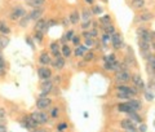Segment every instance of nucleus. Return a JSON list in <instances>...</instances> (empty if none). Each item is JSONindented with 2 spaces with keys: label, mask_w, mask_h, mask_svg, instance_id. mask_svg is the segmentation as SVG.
Instances as JSON below:
<instances>
[{
  "label": "nucleus",
  "mask_w": 155,
  "mask_h": 132,
  "mask_svg": "<svg viewBox=\"0 0 155 132\" xmlns=\"http://www.w3.org/2000/svg\"><path fill=\"white\" fill-rule=\"evenodd\" d=\"M31 117L34 119H35V122L38 124H45L48 119H49V117H48V114L45 113L44 110H38V111H34V113L31 114Z\"/></svg>",
  "instance_id": "nucleus-1"
},
{
  "label": "nucleus",
  "mask_w": 155,
  "mask_h": 132,
  "mask_svg": "<svg viewBox=\"0 0 155 132\" xmlns=\"http://www.w3.org/2000/svg\"><path fill=\"white\" fill-rule=\"evenodd\" d=\"M38 76L41 80H51L53 74H52V70L48 66H40L38 67Z\"/></svg>",
  "instance_id": "nucleus-2"
},
{
  "label": "nucleus",
  "mask_w": 155,
  "mask_h": 132,
  "mask_svg": "<svg viewBox=\"0 0 155 132\" xmlns=\"http://www.w3.org/2000/svg\"><path fill=\"white\" fill-rule=\"evenodd\" d=\"M26 11L23 9L22 7H16V8H13V11L9 13V18L12 19V21H18L21 17L23 16H26Z\"/></svg>",
  "instance_id": "nucleus-3"
},
{
  "label": "nucleus",
  "mask_w": 155,
  "mask_h": 132,
  "mask_svg": "<svg viewBox=\"0 0 155 132\" xmlns=\"http://www.w3.org/2000/svg\"><path fill=\"white\" fill-rule=\"evenodd\" d=\"M111 43H113V47L115 48V49L123 48V46H124L122 35H120L119 32H116V31H115L114 34H111Z\"/></svg>",
  "instance_id": "nucleus-4"
},
{
  "label": "nucleus",
  "mask_w": 155,
  "mask_h": 132,
  "mask_svg": "<svg viewBox=\"0 0 155 132\" xmlns=\"http://www.w3.org/2000/svg\"><path fill=\"white\" fill-rule=\"evenodd\" d=\"M52 105V99L49 97H39L36 100V107L39 110H45Z\"/></svg>",
  "instance_id": "nucleus-5"
},
{
  "label": "nucleus",
  "mask_w": 155,
  "mask_h": 132,
  "mask_svg": "<svg viewBox=\"0 0 155 132\" xmlns=\"http://www.w3.org/2000/svg\"><path fill=\"white\" fill-rule=\"evenodd\" d=\"M22 126L25 127V128H28V130H32V128H36V127L39 126L36 122H35V119L31 117V114L30 115H25L23 117V122H22Z\"/></svg>",
  "instance_id": "nucleus-6"
},
{
  "label": "nucleus",
  "mask_w": 155,
  "mask_h": 132,
  "mask_svg": "<svg viewBox=\"0 0 155 132\" xmlns=\"http://www.w3.org/2000/svg\"><path fill=\"white\" fill-rule=\"evenodd\" d=\"M130 73L128 70H125V71H118L116 73V75H115V79L116 82H120V83H127L130 80Z\"/></svg>",
  "instance_id": "nucleus-7"
},
{
  "label": "nucleus",
  "mask_w": 155,
  "mask_h": 132,
  "mask_svg": "<svg viewBox=\"0 0 155 132\" xmlns=\"http://www.w3.org/2000/svg\"><path fill=\"white\" fill-rule=\"evenodd\" d=\"M116 90H118L119 93H125V95H129V96L137 95V90H134V88H132V87H128L125 84L118 86V87H116Z\"/></svg>",
  "instance_id": "nucleus-8"
},
{
  "label": "nucleus",
  "mask_w": 155,
  "mask_h": 132,
  "mask_svg": "<svg viewBox=\"0 0 155 132\" xmlns=\"http://www.w3.org/2000/svg\"><path fill=\"white\" fill-rule=\"evenodd\" d=\"M130 80L133 82V84H134V87L137 88V90H140V91L145 90V82L142 80L141 75H138V74H134V75H132V76H130Z\"/></svg>",
  "instance_id": "nucleus-9"
},
{
  "label": "nucleus",
  "mask_w": 155,
  "mask_h": 132,
  "mask_svg": "<svg viewBox=\"0 0 155 132\" xmlns=\"http://www.w3.org/2000/svg\"><path fill=\"white\" fill-rule=\"evenodd\" d=\"M48 30L47 27V19L44 18H40L38 19V21H35V26H34V31H40V32H45Z\"/></svg>",
  "instance_id": "nucleus-10"
},
{
  "label": "nucleus",
  "mask_w": 155,
  "mask_h": 132,
  "mask_svg": "<svg viewBox=\"0 0 155 132\" xmlns=\"http://www.w3.org/2000/svg\"><path fill=\"white\" fill-rule=\"evenodd\" d=\"M43 13H44V9L43 8H34L32 11L28 14V17H30V19H32V21H38V19H40L43 17Z\"/></svg>",
  "instance_id": "nucleus-11"
},
{
  "label": "nucleus",
  "mask_w": 155,
  "mask_h": 132,
  "mask_svg": "<svg viewBox=\"0 0 155 132\" xmlns=\"http://www.w3.org/2000/svg\"><path fill=\"white\" fill-rule=\"evenodd\" d=\"M53 90V83L51 80H44V83L41 84V93L40 97H47V95Z\"/></svg>",
  "instance_id": "nucleus-12"
},
{
  "label": "nucleus",
  "mask_w": 155,
  "mask_h": 132,
  "mask_svg": "<svg viewBox=\"0 0 155 132\" xmlns=\"http://www.w3.org/2000/svg\"><path fill=\"white\" fill-rule=\"evenodd\" d=\"M138 47H140V51H141L142 56L143 57H147L150 55V43L149 42H143V40H140L138 42Z\"/></svg>",
  "instance_id": "nucleus-13"
},
{
  "label": "nucleus",
  "mask_w": 155,
  "mask_h": 132,
  "mask_svg": "<svg viewBox=\"0 0 155 132\" xmlns=\"http://www.w3.org/2000/svg\"><path fill=\"white\" fill-rule=\"evenodd\" d=\"M39 62H40V65L43 66H48L52 63V57L48 52H43L40 56H39Z\"/></svg>",
  "instance_id": "nucleus-14"
},
{
  "label": "nucleus",
  "mask_w": 155,
  "mask_h": 132,
  "mask_svg": "<svg viewBox=\"0 0 155 132\" xmlns=\"http://www.w3.org/2000/svg\"><path fill=\"white\" fill-rule=\"evenodd\" d=\"M49 49H51V52H52V55L54 56V58L62 57V55H61V48H60V43H58V42H52L51 46H49Z\"/></svg>",
  "instance_id": "nucleus-15"
},
{
  "label": "nucleus",
  "mask_w": 155,
  "mask_h": 132,
  "mask_svg": "<svg viewBox=\"0 0 155 132\" xmlns=\"http://www.w3.org/2000/svg\"><path fill=\"white\" fill-rule=\"evenodd\" d=\"M154 18V14L153 13H150V12H145L142 14H140V16L136 17V22H149V21H151V19Z\"/></svg>",
  "instance_id": "nucleus-16"
},
{
  "label": "nucleus",
  "mask_w": 155,
  "mask_h": 132,
  "mask_svg": "<svg viewBox=\"0 0 155 132\" xmlns=\"http://www.w3.org/2000/svg\"><path fill=\"white\" fill-rule=\"evenodd\" d=\"M47 0H26V5L34 8H43L45 5Z\"/></svg>",
  "instance_id": "nucleus-17"
},
{
  "label": "nucleus",
  "mask_w": 155,
  "mask_h": 132,
  "mask_svg": "<svg viewBox=\"0 0 155 132\" xmlns=\"http://www.w3.org/2000/svg\"><path fill=\"white\" fill-rule=\"evenodd\" d=\"M11 32H12V30L8 23L5 21H3V19H0V35L8 36V35H11Z\"/></svg>",
  "instance_id": "nucleus-18"
},
{
  "label": "nucleus",
  "mask_w": 155,
  "mask_h": 132,
  "mask_svg": "<svg viewBox=\"0 0 155 132\" xmlns=\"http://www.w3.org/2000/svg\"><path fill=\"white\" fill-rule=\"evenodd\" d=\"M52 65H53V67H54V69L62 70V69L65 67V65H66L65 58H64V57H57V58H54V61H52Z\"/></svg>",
  "instance_id": "nucleus-19"
},
{
  "label": "nucleus",
  "mask_w": 155,
  "mask_h": 132,
  "mask_svg": "<svg viewBox=\"0 0 155 132\" xmlns=\"http://www.w3.org/2000/svg\"><path fill=\"white\" fill-rule=\"evenodd\" d=\"M120 126H122V128H124L125 131H129V130H136V126L132 120H130L129 118L128 119H123L122 122H120Z\"/></svg>",
  "instance_id": "nucleus-20"
},
{
  "label": "nucleus",
  "mask_w": 155,
  "mask_h": 132,
  "mask_svg": "<svg viewBox=\"0 0 155 132\" xmlns=\"http://www.w3.org/2000/svg\"><path fill=\"white\" fill-rule=\"evenodd\" d=\"M128 105L132 107V110H133V111L140 110V109H141V106H142L141 101H138V100H128Z\"/></svg>",
  "instance_id": "nucleus-21"
},
{
  "label": "nucleus",
  "mask_w": 155,
  "mask_h": 132,
  "mask_svg": "<svg viewBox=\"0 0 155 132\" xmlns=\"http://www.w3.org/2000/svg\"><path fill=\"white\" fill-rule=\"evenodd\" d=\"M69 19H70V23H72V25H76V23L79 22V19H80L79 12H78V11H72L71 14L69 16Z\"/></svg>",
  "instance_id": "nucleus-22"
},
{
  "label": "nucleus",
  "mask_w": 155,
  "mask_h": 132,
  "mask_svg": "<svg viewBox=\"0 0 155 132\" xmlns=\"http://www.w3.org/2000/svg\"><path fill=\"white\" fill-rule=\"evenodd\" d=\"M61 55L64 58H67L71 56V48L70 46H67V44H64V46L61 47Z\"/></svg>",
  "instance_id": "nucleus-23"
},
{
  "label": "nucleus",
  "mask_w": 155,
  "mask_h": 132,
  "mask_svg": "<svg viewBox=\"0 0 155 132\" xmlns=\"http://www.w3.org/2000/svg\"><path fill=\"white\" fill-rule=\"evenodd\" d=\"M74 35H75L74 30H69V31H66V32L64 34V36H62V43L66 44V42H70L71 39L74 38Z\"/></svg>",
  "instance_id": "nucleus-24"
},
{
  "label": "nucleus",
  "mask_w": 155,
  "mask_h": 132,
  "mask_svg": "<svg viewBox=\"0 0 155 132\" xmlns=\"http://www.w3.org/2000/svg\"><path fill=\"white\" fill-rule=\"evenodd\" d=\"M87 49H88V48H87L85 46H78L74 53H75V56H76V57H83V56H84V53L87 52Z\"/></svg>",
  "instance_id": "nucleus-25"
},
{
  "label": "nucleus",
  "mask_w": 155,
  "mask_h": 132,
  "mask_svg": "<svg viewBox=\"0 0 155 132\" xmlns=\"http://www.w3.org/2000/svg\"><path fill=\"white\" fill-rule=\"evenodd\" d=\"M118 110L119 111H124V113H130L132 110V107L128 105V102H124V104H119L118 105Z\"/></svg>",
  "instance_id": "nucleus-26"
},
{
  "label": "nucleus",
  "mask_w": 155,
  "mask_h": 132,
  "mask_svg": "<svg viewBox=\"0 0 155 132\" xmlns=\"http://www.w3.org/2000/svg\"><path fill=\"white\" fill-rule=\"evenodd\" d=\"M9 44V38L5 35H0V49H5Z\"/></svg>",
  "instance_id": "nucleus-27"
},
{
  "label": "nucleus",
  "mask_w": 155,
  "mask_h": 132,
  "mask_svg": "<svg viewBox=\"0 0 155 132\" xmlns=\"http://www.w3.org/2000/svg\"><path fill=\"white\" fill-rule=\"evenodd\" d=\"M128 114V117H129V119L132 120V122H137V123H141V120H142V118L140 117L136 111H130V113H127Z\"/></svg>",
  "instance_id": "nucleus-28"
},
{
  "label": "nucleus",
  "mask_w": 155,
  "mask_h": 132,
  "mask_svg": "<svg viewBox=\"0 0 155 132\" xmlns=\"http://www.w3.org/2000/svg\"><path fill=\"white\" fill-rule=\"evenodd\" d=\"M28 22H30V17H28V14H26V16H23L18 19V23L21 27H27L28 26Z\"/></svg>",
  "instance_id": "nucleus-29"
},
{
  "label": "nucleus",
  "mask_w": 155,
  "mask_h": 132,
  "mask_svg": "<svg viewBox=\"0 0 155 132\" xmlns=\"http://www.w3.org/2000/svg\"><path fill=\"white\" fill-rule=\"evenodd\" d=\"M32 39L35 40L36 43H41L43 39H44V32H40V31H35L32 35Z\"/></svg>",
  "instance_id": "nucleus-30"
},
{
  "label": "nucleus",
  "mask_w": 155,
  "mask_h": 132,
  "mask_svg": "<svg viewBox=\"0 0 155 132\" xmlns=\"http://www.w3.org/2000/svg\"><path fill=\"white\" fill-rule=\"evenodd\" d=\"M133 8L136 9H142L145 7V0H132Z\"/></svg>",
  "instance_id": "nucleus-31"
},
{
  "label": "nucleus",
  "mask_w": 155,
  "mask_h": 132,
  "mask_svg": "<svg viewBox=\"0 0 155 132\" xmlns=\"http://www.w3.org/2000/svg\"><path fill=\"white\" fill-rule=\"evenodd\" d=\"M100 22L102 23V26H105V25H109V23L111 22V17L109 16V14H105V16H101V17H100Z\"/></svg>",
  "instance_id": "nucleus-32"
},
{
  "label": "nucleus",
  "mask_w": 155,
  "mask_h": 132,
  "mask_svg": "<svg viewBox=\"0 0 155 132\" xmlns=\"http://www.w3.org/2000/svg\"><path fill=\"white\" fill-rule=\"evenodd\" d=\"M102 29L105 30V34H109V35H111V34H114V32H115V27H114L113 25H111V23L102 26Z\"/></svg>",
  "instance_id": "nucleus-33"
},
{
  "label": "nucleus",
  "mask_w": 155,
  "mask_h": 132,
  "mask_svg": "<svg viewBox=\"0 0 155 132\" xmlns=\"http://www.w3.org/2000/svg\"><path fill=\"white\" fill-rule=\"evenodd\" d=\"M92 14H97V16H98V14H102V12H104V8L101 7V5H94L93 8H92Z\"/></svg>",
  "instance_id": "nucleus-34"
},
{
  "label": "nucleus",
  "mask_w": 155,
  "mask_h": 132,
  "mask_svg": "<svg viewBox=\"0 0 155 132\" xmlns=\"http://www.w3.org/2000/svg\"><path fill=\"white\" fill-rule=\"evenodd\" d=\"M83 57H84V60H85V61H92V60L94 58V52H93V51H88V52H85Z\"/></svg>",
  "instance_id": "nucleus-35"
},
{
  "label": "nucleus",
  "mask_w": 155,
  "mask_h": 132,
  "mask_svg": "<svg viewBox=\"0 0 155 132\" xmlns=\"http://www.w3.org/2000/svg\"><path fill=\"white\" fill-rule=\"evenodd\" d=\"M91 16H92V12L88 11L87 8H84V9H83V19H84V22H85V21H89Z\"/></svg>",
  "instance_id": "nucleus-36"
},
{
  "label": "nucleus",
  "mask_w": 155,
  "mask_h": 132,
  "mask_svg": "<svg viewBox=\"0 0 155 132\" xmlns=\"http://www.w3.org/2000/svg\"><path fill=\"white\" fill-rule=\"evenodd\" d=\"M0 76H7V63H0Z\"/></svg>",
  "instance_id": "nucleus-37"
},
{
  "label": "nucleus",
  "mask_w": 155,
  "mask_h": 132,
  "mask_svg": "<svg viewBox=\"0 0 155 132\" xmlns=\"http://www.w3.org/2000/svg\"><path fill=\"white\" fill-rule=\"evenodd\" d=\"M146 58H147V65L155 67V55H149Z\"/></svg>",
  "instance_id": "nucleus-38"
},
{
  "label": "nucleus",
  "mask_w": 155,
  "mask_h": 132,
  "mask_svg": "<svg viewBox=\"0 0 155 132\" xmlns=\"http://www.w3.org/2000/svg\"><path fill=\"white\" fill-rule=\"evenodd\" d=\"M105 61H107V62H115L116 61V58H115V55H109V56H106L105 57Z\"/></svg>",
  "instance_id": "nucleus-39"
},
{
  "label": "nucleus",
  "mask_w": 155,
  "mask_h": 132,
  "mask_svg": "<svg viewBox=\"0 0 155 132\" xmlns=\"http://www.w3.org/2000/svg\"><path fill=\"white\" fill-rule=\"evenodd\" d=\"M116 97H118V99H122V100H129V97H132V96L125 95V93H119V92H118V95H116Z\"/></svg>",
  "instance_id": "nucleus-40"
},
{
  "label": "nucleus",
  "mask_w": 155,
  "mask_h": 132,
  "mask_svg": "<svg viewBox=\"0 0 155 132\" xmlns=\"http://www.w3.org/2000/svg\"><path fill=\"white\" fill-rule=\"evenodd\" d=\"M67 128V123H60L57 126V131H60V132H62V131H65Z\"/></svg>",
  "instance_id": "nucleus-41"
},
{
  "label": "nucleus",
  "mask_w": 155,
  "mask_h": 132,
  "mask_svg": "<svg viewBox=\"0 0 155 132\" xmlns=\"http://www.w3.org/2000/svg\"><path fill=\"white\" fill-rule=\"evenodd\" d=\"M71 40H72V43H74L76 47H78V46H80V38L78 36V35H74V38H72Z\"/></svg>",
  "instance_id": "nucleus-42"
},
{
  "label": "nucleus",
  "mask_w": 155,
  "mask_h": 132,
  "mask_svg": "<svg viewBox=\"0 0 155 132\" xmlns=\"http://www.w3.org/2000/svg\"><path fill=\"white\" fill-rule=\"evenodd\" d=\"M58 113H60V110H58V107H53V109H52V113H51L52 118H57Z\"/></svg>",
  "instance_id": "nucleus-43"
},
{
  "label": "nucleus",
  "mask_w": 155,
  "mask_h": 132,
  "mask_svg": "<svg viewBox=\"0 0 155 132\" xmlns=\"http://www.w3.org/2000/svg\"><path fill=\"white\" fill-rule=\"evenodd\" d=\"M145 97H146L147 101H153L154 100V95L151 93V92H145Z\"/></svg>",
  "instance_id": "nucleus-44"
},
{
  "label": "nucleus",
  "mask_w": 155,
  "mask_h": 132,
  "mask_svg": "<svg viewBox=\"0 0 155 132\" xmlns=\"http://www.w3.org/2000/svg\"><path fill=\"white\" fill-rule=\"evenodd\" d=\"M102 40H104V43H109V42H111V36L109 35V34H104Z\"/></svg>",
  "instance_id": "nucleus-45"
},
{
  "label": "nucleus",
  "mask_w": 155,
  "mask_h": 132,
  "mask_svg": "<svg viewBox=\"0 0 155 132\" xmlns=\"http://www.w3.org/2000/svg\"><path fill=\"white\" fill-rule=\"evenodd\" d=\"M84 46H85L87 48L93 46V40H92V38H89V39H85V43H84Z\"/></svg>",
  "instance_id": "nucleus-46"
},
{
  "label": "nucleus",
  "mask_w": 155,
  "mask_h": 132,
  "mask_svg": "<svg viewBox=\"0 0 155 132\" xmlns=\"http://www.w3.org/2000/svg\"><path fill=\"white\" fill-rule=\"evenodd\" d=\"M26 42L28 43V46H30V47L32 48V49L35 48V46H34V42H32V39H31V38H26Z\"/></svg>",
  "instance_id": "nucleus-47"
},
{
  "label": "nucleus",
  "mask_w": 155,
  "mask_h": 132,
  "mask_svg": "<svg viewBox=\"0 0 155 132\" xmlns=\"http://www.w3.org/2000/svg\"><path fill=\"white\" fill-rule=\"evenodd\" d=\"M0 63H7L5 58H4V56H3V49H0Z\"/></svg>",
  "instance_id": "nucleus-48"
},
{
  "label": "nucleus",
  "mask_w": 155,
  "mask_h": 132,
  "mask_svg": "<svg viewBox=\"0 0 155 132\" xmlns=\"http://www.w3.org/2000/svg\"><path fill=\"white\" fill-rule=\"evenodd\" d=\"M89 21H85V22H83V25H81V29L83 30H87V29H89Z\"/></svg>",
  "instance_id": "nucleus-49"
},
{
  "label": "nucleus",
  "mask_w": 155,
  "mask_h": 132,
  "mask_svg": "<svg viewBox=\"0 0 155 132\" xmlns=\"http://www.w3.org/2000/svg\"><path fill=\"white\" fill-rule=\"evenodd\" d=\"M83 36H84V39H89V38H92L89 31H84V32H83Z\"/></svg>",
  "instance_id": "nucleus-50"
},
{
  "label": "nucleus",
  "mask_w": 155,
  "mask_h": 132,
  "mask_svg": "<svg viewBox=\"0 0 155 132\" xmlns=\"http://www.w3.org/2000/svg\"><path fill=\"white\" fill-rule=\"evenodd\" d=\"M146 128H147L146 124H141L140 126V132H146Z\"/></svg>",
  "instance_id": "nucleus-51"
},
{
  "label": "nucleus",
  "mask_w": 155,
  "mask_h": 132,
  "mask_svg": "<svg viewBox=\"0 0 155 132\" xmlns=\"http://www.w3.org/2000/svg\"><path fill=\"white\" fill-rule=\"evenodd\" d=\"M97 32H98V31H97V30H96V29H94V30H93V31H91V36H92V38H94V36H97Z\"/></svg>",
  "instance_id": "nucleus-52"
},
{
  "label": "nucleus",
  "mask_w": 155,
  "mask_h": 132,
  "mask_svg": "<svg viewBox=\"0 0 155 132\" xmlns=\"http://www.w3.org/2000/svg\"><path fill=\"white\" fill-rule=\"evenodd\" d=\"M54 82H56V83H60V82H61L60 75H56V76H54Z\"/></svg>",
  "instance_id": "nucleus-53"
},
{
  "label": "nucleus",
  "mask_w": 155,
  "mask_h": 132,
  "mask_svg": "<svg viewBox=\"0 0 155 132\" xmlns=\"http://www.w3.org/2000/svg\"><path fill=\"white\" fill-rule=\"evenodd\" d=\"M62 23H64V26H67V25H69V23H70V19H64V22H62Z\"/></svg>",
  "instance_id": "nucleus-54"
},
{
  "label": "nucleus",
  "mask_w": 155,
  "mask_h": 132,
  "mask_svg": "<svg viewBox=\"0 0 155 132\" xmlns=\"http://www.w3.org/2000/svg\"><path fill=\"white\" fill-rule=\"evenodd\" d=\"M84 2H85L87 4H89V5H92V4L94 3V0H84Z\"/></svg>",
  "instance_id": "nucleus-55"
},
{
  "label": "nucleus",
  "mask_w": 155,
  "mask_h": 132,
  "mask_svg": "<svg viewBox=\"0 0 155 132\" xmlns=\"http://www.w3.org/2000/svg\"><path fill=\"white\" fill-rule=\"evenodd\" d=\"M32 132H48L45 130H35V131H32Z\"/></svg>",
  "instance_id": "nucleus-56"
},
{
  "label": "nucleus",
  "mask_w": 155,
  "mask_h": 132,
  "mask_svg": "<svg viewBox=\"0 0 155 132\" xmlns=\"http://www.w3.org/2000/svg\"><path fill=\"white\" fill-rule=\"evenodd\" d=\"M125 132H137L136 130H129V131H125Z\"/></svg>",
  "instance_id": "nucleus-57"
},
{
  "label": "nucleus",
  "mask_w": 155,
  "mask_h": 132,
  "mask_svg": "<svg viewBox=\"0 0 155 132\" xmlns=\"http://www.w3.org/2000/svg\"><path fill=\"white\" fill-rule=\"evenodd\" d=\"M154 126H155V122H154Z\"/></svg>",
  "instance_id": "nucleus-58"
}]
</instances>
